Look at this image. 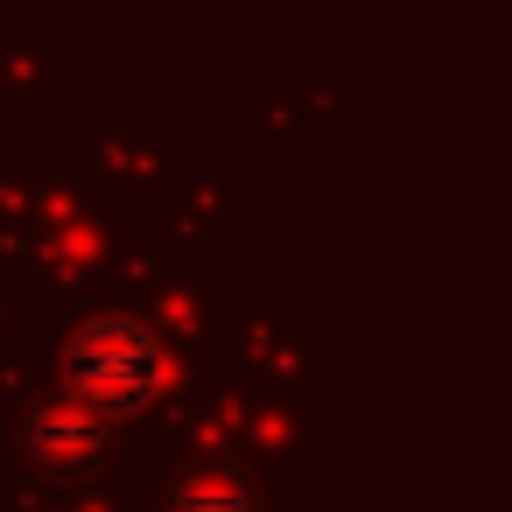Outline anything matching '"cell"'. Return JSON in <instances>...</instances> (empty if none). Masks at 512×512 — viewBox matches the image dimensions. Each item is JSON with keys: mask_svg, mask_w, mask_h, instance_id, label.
<instances>
[{"mask_svg": "<svg viewBox=\"0 0 512 512\" xmlns=\"http://www.w3.org/2000/svg\"><path fill=\"white\" fill-rule=\"evenodd\" d=\"M162 379H169V351H162L155 323H141V316H120V309L85 316L64 344V393L92 400L113 421L141 414L162 393Z\"/></svg>", "mask_w": 512, "mask_h": 512, "instance_id": "1", "label": "cell"}, {"mask_svg": "<svg viewBox=\"0 0 512 512\" xmlns=\"http://www.w3.org/2000/svg\"><path fill=\"white\" fill-rule=\"evenodd\" d=\"M106 442H113V414H99L92 400L78 393H43L22 421V449L29 463H43L50 477H85L106 463Z\"/></svg>", "mask_w": 512, "mask_h": 512, "instance_id": "2", "label": "cell"}, {"mask_svg": "<svg viewBox=\"0 0 512 512\" xmlns=\"http://www.w3.org/2000/svg\"><path fill=\"white\" fill-rule=\"evenodd\" d=\"M162 512H260V505H253L246 470H232V463L204 456V463H190V470H176V477H169Z\"/></svg>", "mask_w": 512, "mask_h": 512, "instance_id": "3", "label": "cell"}]
</instances>
